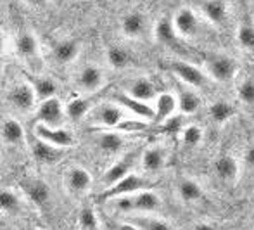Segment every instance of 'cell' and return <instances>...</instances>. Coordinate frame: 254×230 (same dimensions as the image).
Segmentation results:
<instances>
[{
    "label": "cell",
    "mask_w": 254,
    "mask_h": 230,
    "mask_svg": "<svg viewBox=\"0 0 254 230\" xmlns=\"http://www.w3.org/2000/svg\"><path fill=\"white\" fill-rule=\"evenodd\" d=\"M204 68H206V73L214 81H220V83L232 81L235 78V75H237V63L230 56H225V54H211V56H207L206 61H204Z\"/></svg>",
    "instance_id": "6da1fadb"
},
{
    "label": "cell",
    "mask_w": 254,
    "mask_h": 230,
    "mask_svg": "<svg viewBox=\"0 0 254 230\" xmlns=\"http://www.w3.org/2000/svg\"><path fill=\"white\" fill-rule=\"evenodd\" d=\"M33 156L40 164H54L61 159L63 154H61V149H57V147H54L47 142H42V140H37L33 144Z\"/></svg>",
    "instance_id": "d4e9b609"
},
{
    "label": "cell",
    "mask_w": 254,
    "mask_h": 230,
    "mask_svg": "<svg viewBox=\"0 0 254 230\" xmlns=\"http://www.w3.org/2000/svg\"><path fill=\"white\" fill-rule=\"evenodd\" d=\"M131 224L135 225L138 230H171L170 225L161 218H152V217H138L135 218Z\"/></svg>",
    "instance_id": "836d02e7"
},
{
    "label": "cell",
    "mask_w": 254,
    "mask_h": 230,
    "mask_svg": "<svg viewBox=\"0 0 254 230\" xmlns=\"http://www.w3.org/2000/svg\"><path fill=\"white\" fill-rule=\"evenodd\" d=\"M201 12L206 17L207 23L214 24V26H221L227 21L228 16V3L221 2V0H209V2L201 3Z\"/></svg>",
    "instance_id": "9a60e30c"
},
{
    "label": "cell",
    "mask_w": 254,
    "mask_h": 230,
    "mask_svg": "<svg viewBox=\"0 0 254 230\" xmlns=\"http://www.w3.org/2000/svg\"><path fill=\"white\" fill-rule=\"evenodd\" d=\"M120 26H121V33L125 37L135 40V38H140L145 33V30H147V17L140 10H131V12L125 14L121 17Z\"/></svg>",
    "instance_id": "30bf717a"
},
{
    "label": "cell",
    "mask_w": 254,
    "mask_h": 230,
    "mask_svg": "<svg viewBox=\"0 0 254 230\" xmlns=\"http://www.w3.org/2000/svg\"><path fill=\"white\" fill-rule=\"evenodd\" d=\"M175 31L180 38H192L199 31V19L190 7H180L173 16Z\"/></svg>",
    "instance_id": "8992f818"
},
{
    "label": "cell",
    "mask_w": 254,
    "mask_h": 230,
    "mask_svg": "<svg viewBox=\"0 0 254 230\" xmlns=\"http://www.w3.org/2000/svg\"><path fill=\"white\" fill-rule=\"evenodd\" d=\"M237 42L242 50L254 52V23L242 21L237 28Z\"/></svg>",
    "instance_id": "4dcf8cb0"
},
{
    "label": "cell",
    "mask_w": 254,
    "mask_h": 230,
    "mask_svg": "<svg viewBox=\"0 0 254 230\" xmlns=\"http://www.w3.org/2000/svg\"><path fill=\"white\" fill-rule=\"evenodd\" d=\"M76 90L81 93H95L106 85V73L97 64H87L76 77Z\"/></svg>",
    "instance_id": "7a4b0ae2"
},
{
    "label": "cell",
    "mask_w": 254,
    "mask_h": 230,
    "mask_svg": "<svg viewBox=\"0 0 254 230\" xmlns=\"http://www.w3.org/2000/svg\"><path fill=\"white\" fill-rule=\"evenodd\" d=\"M23 230H35V229H23Z\"/></svg>",
    "instance_id": "b9f144b4"
},
{
    "label": "cell",
    "mask_w": 254,
    "mask_h": 230,
    "mask_svg": "<svg viewBox=\"0 0 254 230\" xmlns=\"http://www.w3.org/2000/svg\"><path fill=\"white\" fill-rule=\"evenodd\" d=\"M114 99L118 100L120 107L130 109L131 113H135L137 116H140V118H154V109L149 107V104L140 102V100L130 97L128 93H116V95H114Z\"/></svg>",
    "instance_id": "cb8c5ba5"
},
{
    "label": "cell",
    "mask_w": 254,
    "mask_h": 230,
    "mask_svg": "<svg viewBox=\"0 0 254 230\" xmlns=\"http://www.w3.org/2000/svg\"><path fill=\"white\" fill-rule=\"evenodd\" d=\"M66 185L67 190L74 196H81V194H87L88 190L94 185V178H92L90 171L83 166H71L66 171Z\"/></svg>",
    "instance_id": "ba28073f"
},
{
    "label": "cell",
    "mask_w": 254,
    "mask_h": 230,
    "mask_svg": "<svg viewBox=\"0 0 254 230\" xmlns=\"http://www.w3.org/2000/svg\"><path fill=\"white\" fill-rule=\"evenodd\" d=\"M214 173H216V177L220 178V180L232 184V182H235L239 177L237 161L232 156H221L220 159L214 163Z\"/></svg>",
    "instance_id": "603a6c76"
},
{
    "label": "cell",
    "mask_w": 254,
    "mask_h": 230,
    "mask_svg": "<svg viewBox=\"0 0 254 230\" xmlns=\"http://www.w3.org/2000/svg\"><path fill=\"white\" fill-rule=\"evenodd\" d=\"M21 189L26 194V197L37 206H45V204L51 201V187L47 182H44L42 178H35V177H28L23 180Z\"/></svg>",
    "instance_id": "9c48e42d"
},
{
    "label": "cell",
    "mask_w": 254,
    "mask_h": 230,
    "mask_svg": "<svg viewBox=\"0 0 254 230\" xmlns=\"http://www.w3.org/2000/svg\"><path fill=\"white\" fill-rule=\"evenodd\" d=\"M123 107L116 106V104H102V106L95 107L94 111V121L97 127L101 128H113V127H118V125L123 121Z\"/></svg>",
    "instance_id": "8fae6325"
},
{
    "label": "cell",
    "mask_w": 254,
    "mask_h": 230,
    "mask_svg": "<svg viewBox=\"0 0 254 230\" xmlns=\"http://www.w3.org/2000/svg\"><path fill=\"white\" fill-rule=\"evenodd\" d=\"M133 211L135 213H152L161 208V199L154 190H142L133 194Z\"/></svg>",
    "instance_id": "ffe728a7"
},
{
    "label": "cell",
    "mask_w": 254,
    "mask_h": 230,
    "mask_svg": "<svg viewBox=\"0 0 254 230\" xmlns=\"http://www.w3.org/2000/svg\"><path fill=\"white\" fill-rule=\"evenodd\" d=\"M113 230H138V229L131 222H127V224H118Z\"/></svg>",
    "instance_id": "ab89813d"
},
{
    "label": "cell",
    "mask_w": 254,
    "mask_h": 230,
    "mask_svg": "<svg viewBox=\"0 0 254 230\" xmlns=\"http://www.w3.org/2000/svg\"><path fill=\"white\" fill-rule=\"evenodd\" d=\"M92 106H90V100L83 95H78L74 99H71L66 106V116L73 121H80L83 120L87 114H90Z\"/></svg>",
    "instance_id": "4316f807"
},
{
    "label": "cell",
    "mask_w": 254,
    "mask_h": 230,
    "mask_svg": "<svg viewBox=\"0 0 254 230\" xmlns=\"http://www.w3.org/2000/svg\"><path fill=\"white\" fill-rule=\"evenodd\" d=\"M237 95L242 104H246V106H254V80H246L244 83L239 87Z\"/></svg>",
    "instance_id": "74e56055"
},
{
    "label": "cell",
    "mask_w": 254,
    "mask_h": 230,
    "mask_svg": "<svg viewBox=\"0 0 254 230\" xmlns=\"http://www.w3.org/2000/svg\"><path fill=\"white\" fill-rule=\"evenodd\" d=\"M253 225H254V215H253Z\"/></svg>",
    "instance_id": "7bdbcfd3"
},
{
    "label": "cell",
    "mask_w": 254,
    "mask_h": 230,
    "mask_svg": "<svg viewBox=\"0 0 254 230\" xmlns=\"http://www.w3.org/2000/svg\"><path fill=\"white\" fill-rule=\"evenodd\" d=\"M107 63L113 70H123L130 64V54L127 49H123L121 45H111L106 50Z\"/></svg>",
    "instance_id": "f1b7e54d"
},
{
    "label": "cell",
    "mask_w": 254,
    "mask_h": 230,
    "mask_svg": "<svg viewBox=\"0 0 254 230\" xmlns=\"http://www.w3.org/2000/svg\"><path fill=\"white\" fill-rule=\"evenodd\" d=\"M209 114H211V118H213V121H216V123H225V121H228L234 116V109H232V106L227 102H214L213 106L209 107Z\"/></svg>",
    "instance_id": "e575fe53"
},
{
    "label": "cell",
    "mask_w": 254,
    "mask_h": 230,
    "mask_svg": "<svg viewBox=\"0 0 254 230\" xmlns=\"http://www.w3.org/2000/svg\"><path fill=\"white\" fill-rule=\"evenodd\" d=\"M154 35H156V40L161 42L163 45H175L178 38L173 21L168 19V17H163V19L157 21L156 28H154Z\"/></svg>",
    "instance_id": "83f0119b"
},
{
    "label": "cell",
    "mask_w": 254,
    "mask_h": 230,
    "mask_svg": "<svg viewBox=\"0 0 254 230\" xmlns=\"http://www.w3.org/2000/svg\"><path fill=\"white\" fill-rule=\"evenodd\" d=\"M80 42L74 40V38H64V40L57 42L56 47H54V59L61 64H71L80 56Z\"/></svg>",
    "instance_id": "2e32d148"
},
{
    "label": "cell",
    "mask_w": 254,
    "mask_h": 230,
    "mask_svg": "<svg viewBox=\"0 0 254 230\" xmlns=\"http://www.w3.org/2000/svg\"><path fill=\"white\" fill-rule=\"evenodd\" d=\"M35 134H37L38 140L51 144L57 149H67V147L74 146V137L64 128H52L47 127V125L38 123L37 128H35Z\"/></svg>",
    "instance_id": "52a82bcc"
},
{
    "label": "cell",
    "mask_w": 254,
    "mask_h": 230,
    "mask_svg": "<svg viewBox=\"0 0 254 230\" xmlns=\"http://www.w3.org/2000/svg\"><path fill=\"white\" fill-rule=\"evenodd\" d=\"M31 85H33L35 92H37V97L38 100H47V99H52V97H56V92H57V85L56 81L52 80V78H47V77H38L35 78L33 81H31Z\"/></svg>",
    "instance_id": "f546056e"
},
{
    "label": "cell",
    "mask_w": 254,
    "mask_h": 230,
    "mask_svg": "<svg viewBox=\"0 0 254 230\" xmlns=\"http://www.w3.org/2000/svg\"><path fill=\"white\" fill-rule=\"evenodd\" d=\"M178 111V99L177 95L170 92L159 93L156 97V109H154V120L157 123H163L168 118H171Z\"/></svg>",
    "instance_id": "4fadbf2b"
},
{
    "label": "cell",
    "mask_w": 254,
    "mask_h": 230,
    "mask_svg": "<svg viewBox=\"0 0 254 230\" xmlns=\"http://www.w3.org/2000/svg\"><path fill=\"white\" fill-rule=\"evenodd\" d=\"M16 52L26 61L37 59V57L40 56L38 38L35 37L31 31H23V33H19V37L16 38Z\"/></svg>",
    "instance_id": "e0dca14e"
},
{
    "label": "cell",
    "mask_w": 254,
    "mask_h": 230,
    "mask_svg": "<svg viewBox=\"0 0 254 230\" xmlns=\"http://www.w3.org/2000/svg\"><path fill=\"white\" fill-rule=\"evenodd\" d=\"M171 71L184 85L190 88H199L206 83V75L197 66L187 63V61H175L171 63Z\"/></svg>",
    "instance_id": "5b68a950"
},
{
    "label": "cell",
    "mask_w": 254,
    "mask_h": 230,
    "mask_svg": "<svg viewBox=\"0 0 254 230\" xmlns=\"http://www.w3.org/2000/svg\"><path fill=\"white\" fill-rule=\"evenodd\" d=\"M178 196L182 197V201L185 203H199L204 197L202 187L192 178H184L178 184Z\"/></svg>",
    "instance_id": "484cf974"
},
{
    "label": "cell",
    "mask_w": 254,
    "mask_h": 230,
    "mask_svg": "<svg viewBox=\"0 0 254 230\" xmlns=\"http://www.w3.org/2000/svg\"><path fill=\"white\" fill-rule=\"evenodd\" d=\"M9 102L12 104V107H16L17 111H23V113H30L35 107H38V97L33 85L26 83V81L14 85L9 92Z\"/></svg>",
    "instance_id": "277c9868"
},
{
    "label": "cell",
    "mask_w": 254,
    "mask_h": 230,
    "mask_svg": "<svg viewBox=\"0 0 254 230\" xmlns=\"http://www.w3.org/2000/svg\"><path fill=\"white\" fill-rule=\"evenodd\" d=\"M78 222H80L81 230H99L97 215H95V211L90 210V208H85V210H81Z\"/></svg>",
    "instance_id": "8d00e7d4"
},
{
    "label": "cell",
    "mask_w": 254,
    "mask_h": 230,
    "mask_svg": "<svg viewBox=\"0 0 254 230\" xmlns=\"http://www.w3.org/2000/svg\"><path fill=\"white\" fill-rule=\"evenodd\" d=\"M2 140L5 146H19L24 140V128L14 118H5L2 123Z\"/></svg>",
    "instance_id": "7402d4cb"
},
{
    "label": "cell",
    "mask_w": 254,
    "mask_h": 230,
    "mask_svg": "<svg viewBox=\"0 0 254 230\" xmlns=\"http://www.w3.org/2000/svg\"><path fill=\"white\" fill-rule=\"evenodd\" d=\"M244 159H246V164H248L249 168H253V170H254V144H253V146H249V147H248Z\"/></svg>",
    "instance_id": "f35d334b"
},
{
    "label": "cell",
    "mask_w": 254,
    "mask_h": 230,
    "mask_svg": "<svg viewBox=\"0 0 254 230\" xmlns=\"http://www.w3.org/2000/svg\"><path fill=\"white\" fill-rule=\"evenodd\" d=\"M194 230H216V229H214V225L207 224V222H202V224H197V225H195Z\"/></svg>",
    "instance_id": "60d3db41"
},
{
    "label": "cell",
    "mask_w": 254,
    "mask_h": 230,
    "mask_svg": "<svg viewBox=\"0 0 254 230\" xmlns=\"http://www.w3.org/2000/svg\"><path fill=\"white\" fill-rule=\"evenodd\" d=\"M0 206H2L3 213H16L21 208V199L12 189H3L0 194Z\"/></svg>",
    "instance_id": "d6a6232c"
},
{
    "label": "cell",
    "mask_w": 254,
    "mask_h": 230,
    "mask_svg": "<svg viewBox=\"0 0 254 230\" xmlns=\"http://www.w3.org/2000/svg\"><path fill=\"white\" fill-rule=\"evenodd\" d=\"M64 116H66V109H64L63 102H61L57 97H52V99L38 102V107H37L38 123L47 125V127H52V128H61L59 125L63 123Z\"/></svg>",
    "instance_id": "3957f363"
},
{
    "label": "cell",
    "mask_w": 254,
    "mask_h": 230,
    "mask_svg": "<svg viewBox=\"0 0 254 230\" xmlns=\"http://www.w3.org/2000/svg\"><path fill=\"white\" fill-rule=\"evenodd\" d=\"M177 99H178V111L184 114H195L202 106V100L197 95V92H194L190 87H187L184 83L178 87Z\"/></svg>",
    "instance_id": "5bb4252c"
},
{
    "label": "cell",
    "mask_w": 254,
    "mask_h": 230,
    "mask_svg": "<svg viewBox=\"0 0 254 230\" xmlns=\"http://www.w3.org/2000/svg\"><path fill=\"white\" fill-rule=\"evenodd\" d=\"M128 95L147 104L149 100L156 99V87H154V83L149 78H135L128 85Z\"/></svg>",
    "instance_id": "d6986e66"
},
{
    "label": "cell",
    "mask_w": 254,
    "mask_h": 230,
    "mask_svg": "<svg viewBox=\"0 0 254 230\" xmlns=\"http://www.w3.org/2000/svg\"><path fill=\"white\" fill-rule=\"evenodd\" d=\"M97 144L106 153H118L123 147V137L116 132H102L97 139Z\"/></svg>",
    "instance_id": "1f68e13d"
},
{
    "label": "cell",
    "mask_w": 254,
    "mask_h": 230,
    "mask_svg": "<svg viewBox=\"0 0 254 230\" xmlns=\"http://www.w3.org/2000/svg\"><path fill=\"white\" fill-rule=\"evenodd\" d=\"M166 164V153L163 147L159 146H151L144 151L142 154V166L149 173H157L161 171Z\"/></svg>",
    "instance_id": "ac0fdd59"
},
{
    "label": "cell",
    "mask_w": 254,
    "mask_h": 230,
    "mask_svg": "<svg viewBox=\"0 0 254 230\" xmlns=\"http://www.w3.org/2000/svg\"><path fill=\"white\" fill-rule=\"evenodd\" d=\"M149 182L145 180V178H142L140 175H128L127 178H123V180L120 182L118 185L111 187L109 190H107V196L111 197H121V196H133V194H138L142 192V190H149Z\"/></svg>",
    "instance_id": "7c38bea8"
},
{
    "label": "cell",
    "mask_w": 254,
    "mask_h": 230,
    "mask_svg": "<svg viewBox=\"0 0 254 230\" xmlns=\"http://www.w3.org/2000/svg\"><path fill=\"white\" fill-rule=\"evenodd\" d=\"M131 164H133L131 156L123 157V159L118 161L116 164H113V166L106 171V175H104V182L107 184V187L111 189V187L120 184L123 178H127L128 175H131Z\"/></svg>",
    "instance_id": "44dd1931"
},
{
    "label": "cell",
    "mask_w": 254,
    "mask_h": 230,
    "mask_svg": "<svg viewBox=\"0 0 254 230\" xmlns=\"http://www.w3.org/2000/svg\"><path fill=\"white\" fill-rule=\"evenodd\" d=\"M202 128L197 127V125H190V127H187L184 130V134H182V142L185 144L187 147H197L199 144L202 142Z\"/></svg>",
    "instance_id": "d590c367"
}]
</instances>
